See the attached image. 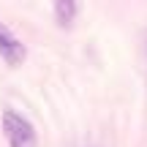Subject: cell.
Instances as JSON below:
<instances>
[{"mask_svg":"<svg viewBox=\"0 0 147 147\" xmlns=\"http://www.w3.org/2000/svg\"><path fill=\"white\" fill-rule=\"evenodd\" d=\"M3 131L11 147H36V131H33L30 120L19 115L14 109L3 112Z\"/></svg>","mask_w":147,"mask_h":147,"instance_id":"cell-1","label":"cell"},{"mask_svg":"<svg viewBox=\"0 0 147 147\" xmlns=\"http://www.w3.org/2000/svg\"><path fill=\"white\" fill-rule=\"evenodd\" d=\"M0 55H3V60L8 65H19L22 57H25V47H22V41L8 30V27H3V25H0Z\"/></svg>","mask_w":147,"mask_h":147,"instance_id":"cell-2","label":"cell"},{"mask_svg":"<svg viewBox=\"0 0 147 147\" xmlns=\"http://www.w3.org/2000/svg\"><path fill=\"white\" fill-rule=\"evenodd\" d=\"M55 14H57L60 25H68L71 16L76 14V5H74V3H57V5H55Z\"/></svg>","mask_w":147,"mask_h":147,"instance_id":"cell-3","label":"cell"}]
</instances>
